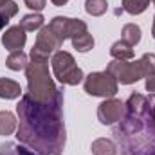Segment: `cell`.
Wrapping results in <instances>:
<instances>
[{
  "label": "cell",
  "instance_id": "1",
  "mask_svg": "<svg viewBox=\"0 0 155 155\" xmlns=\"http://www.w3.org/2000/svg\"><path fill=\"white\" fill-rule=\"evenodd\" d=\"M20 124L16 139L41 155H61L65 148L63 124V94L61 90L52 101L40 103L29 94L22 96L16 105Z\"/></svg>",
  "mask_w": 155,
  "mask_h": 155
},
{
  "label": "cell",
  "instance_id": "2",
  "mask_svg": "<svg viewBox=\"0 0 155 155\" xmlns=\"http://www.w3.org/2000/svg\"><path fill=\"white\" fill-rule=\"evenodd\" d=\"M114 139L123 155H155V123L152 112H126L114 128Z\"/></svg>",
  "mask_w": 155,
  "mask_h": 155
},
{
  "label": "cell",
  "instance_id": "3",
  "mask_svg": "<svg viewBox=\"0 0 155 155\" xmlns=\"http://www.w3.org/2000/svg\"><path fill=\"white\" fill-rule=\"evenodd\" d=\"M25 76H27V94L40 103L52 101L60 88H56L52 78L49 74V65L47 60H36L31 58V61L25 67Z\"/></svg>",
  "mask_w": 155,
  "mask_h": 155
},
{
  "label": "cell",
  "instance_id": "4",
  "mask_svg": "<svg viewBox=\"0 0 155 155\" xmlns=\"http://www.w3.org/2000/svg\"><path fill=\"white\" fill-rule=\"evenodd\" d=\"M52 71L54 76L58 78L60 83L63 85H78L83 81V71L76 65V60L71 52L67 51H56L52 56Z\"/></svg>",
  "mask_w": 155,
  "mask_h": 155
},
{
  "label": "cell",
  "instance_id": "5",
  "mask_svg": "<svg viewBox=\"0 0 155 155\" xmlns=\"http://www.w3.org/2000/svg\"><path fill=\"white\" fill-rule=\"evenodd\" d=\"M119 90V83L112 74L105 72H92L85 78V92L90 96L99 97H114Z\"/></svg>",
  "mask_w": 155,
  "mask_h": 155
},
{
  "label": "cell",
  "instance_id": "6",
  "mask_svg": "<svg viewBox=\"0 0 155 155\" xmlns=\"http://www.w3.org/2000/svg\"><path fill=\"white\" fill-rule=\"evenodd\" d=\"M107 72L112 74L121 85H130L144 78L139 61H128V60H112L107 67Z\"/></svg>",
  "mask_w": 155,
  "mask_h": 155
},
{
  "label": "cell",
  "instance_id": "7",
  "mask_svg": "<svg viewBox=\"0 0 155 155\" xmlns=\"http://www.w3.org/2000/svg\"><path fill=\"white\" fill-rule=\"evenodd\" d=\"M49 29L54 33V36L61 43L67 38H74L81 33H87V24L78 18H67V16H56L51 20Z\"/></svg>",
  "mask_w": 155,
  "mask_h": 155
},
{
  "label": "cell",
  "instance_id": "8",
  "mask_svg": "<svg viewBox=\"0 0 155 155\" xmlns=\"http://www.w3.org/2000/svg\"><path fill=\"white\" fill-rule=\"evenodd\" d=\"M63 43L54 36V33L49 29V25L41 27L36 36V41L31 49V58H36V60H47L56 49H60Z\"/></svg>",
  "mask_w": 155,
  "mask_h": 155
},
{
  "label": "cell",
  "instance_id": "9",
  "mask_svg": "<svg viewBox=\"0 0 155 155\" xmlns=\"http://www.w3.org/2000/svg\"><path fill=\"white\" fill-rule=\"evenodd\" d=\"M124 114H126V105L121 99H116V97H107L97 108V119H99L101 124L119 123Z\"/></svg>",
  "mask_w": 155,
  "mask_h": 155
},
{
  "label": "cell",
  "instance_id": "10",
  "mask_svg": "<svg viewBox=\"0 0 155 155\" xmlns=\"http://www.w3.org/2000/svg\"><path fill=\"white\" fill-rule=\"evenodd\" d=\"M25 40H27V35L25 31L20 27V25H15V27H9L4 35H2V43L4 47L13 52V51H22V47L25 45Z\"/></svg>",
  "mask_w": 155,
  "mask_h": 155
},
{
  "label": "cell",
  "instance_id": "11",
  "mask_svg": "<svg viewBox=\"0 0 155 155\" xmlns=\"http://www.w3.org/2000/svg\"><path fill=\"white\" fill-rule=\"evenodd\" d=\"M20 94H22L20 83L7 79V78H0V97L2 99H15V97H20Z\"/></svg>",
  "mask_w": 155,
  "mask_h": 155
},
{
  "label": "cell",
  "instance_id": "12",
  "mask_svg": "<svg viewBox=\"0 0 155 155\" xmlns=\"http://www.w3.org/2000/svg\"><path fill=\"white\" fill-rule=\"evenodd\" d=\"M110 54H112L114 60H132V58H134V49H132V45H128L126 41L119 40V41H116V43L110 47Z\"/></svg>",
  "mask_w": 155,
  "mask_h": 155
},
{
  "label": "cell",
  "instance_id": "13",
  "mask_svg": "<svg viewBox=\"0 0 155 155\" xmlns=\"http://www.w3.org/2000/svg\"><path fill=\"white\" fill-rule=\"evenodd\" d=\"M27 63H29L27 61V54L22 52V51H13L7 56V60H5V65L11 71H24L27 67Z\"/></svg>",
  "mask_w": 155,
  "mask_h": 155
},
{
  "label": "cell",
  "instance_id": "14",
  "mask_svg": "<svg viewBox=\"0 0 155 155\" xmlns=\"http://www.w3.org/2000/svg\"><path fill=\"white\" fill-rule=\"evenodd\" d=\"M121 40L126 41L128 45H137L139 40H141V27L135 25V24H126L121 31Z\"/></svg>",
  "mask_w": 155,
  "mask_h": 155
},
{
  "label": "cell",
  "instance_id": "15",
  "mask_svg": "<svg viewBox=\"0 0 155 155\" xmlns=\"http://www.w3.org/2000/svg\"><path fill=\"white\" fill-rule=\"evenodd\" d=\"M92 153L94 155H114L117 152L116 144L110 141V139H96L90 146Z\"/></svg>",
  "mask_w": 155,
  "mask_h": 155
},
{
  "label": "cell",
  "instance_id": "16",
  "mask_svg": "<svg viewBox=\"0 0 155 155\" xmlns=\"http://www.w3.org/2000/svg\"><path fill=\"white\" fill-rule=\"evenodd\" d=\"M16 130V117L7 110L0 112V135H11Z\"/></svg>",
  "mask_w": 155,
  "mask_h": 155
},
{
  "label": "cell",
  "instance_id": "17",
  "mask_svg": "<svg viewBox=\"0 0 155 155\" xmlns=\"http://www.w3.org/2000/svg\"><path fill=\"white\" fill-rule=\"evenodd\" d=\"M20 27L27 33V31H36L43 27V16L40 13H33V15H25L20 20Z\"/></svg>",
  "mask_w": 155,
  "mask_h": 155
},
{
  "label": "cell",
  "instance_id": "18",
  "mask_svg": "<svg viewBox=\"0 0 155 155\" xmlns=\"http://www.w3.org/2000/svg\"><path fill=\"white\" fill-rule=\"evenodd\" d=\"M0 155H41L35 150H29L25 146L20 144H13V143H5L0 146Z\"/></svg>",
  "mask_w": 155,
  "mask_h": 155
},
{
  "label": "cell",
  "instance_id": "19",
  "mask_svg": "<svg viewBox=\"0 0 155 155\" xmlns=\"http://www.w3.org/2000/svg\"><path fill=\"white\" fill-rule=\"evenodd\" d=\"M72 45H74V49L79 51V52H87V51H90L92 47H94V38H92V35L87 31V33H81V35H78L72 38Z\"/></svg>",
  "mask_w": 155,
  "mask_h": 155
},
{
  "label": "cell",
  "instance_id": "20",
  "mask_svg": "<svg viewBox=\"0 0 155 155\" xmlns=\"http://www.w3.org/2000/svg\"><path fill=\"white\" fill-rule=\"evenodd\" d=\"M150 5V0H123V11L130 15H141Z\"/></svg>",
  "mask_w": 155,
  "mask_h": 155
},
{
  "label": "cell",
  "instance_id": "21",
  "mask_svg": "<svg viewBox=\"0 0 155 155\" xmlns=\"http://www.w3.org/2000/svg\"><path fill=\"white\" fill-rule=\"evenodd\" d=\"M107 9H108L107 0H87L85 2V11L92 16H101L107 13Z\"/></svg>",
  "mask_w": 155,
  "mask_h": 155
},
{
  "label": "cell",
  "instance_id": "22",
  "mask_svg": "<svg viewBox=\"0 0 155 155\" xmlns=\"http://www.w3.org/2000/svg\"><path fill=\"white\" fill-rule=\"evenodd\" d=\"M139 65H141L143 76H150V74H153L155 72V54L146 52V54L139 60Z\"/></svg>",
  "mask_w": 155,
  "mask_h": 155
},
{
  "label": "cell",
  "instance_id": "23",
  "mask_svg": "<svg viewBox=\"0 0 155 155\" xmlns=\"http://www.w3.org/2000/svg\"><path fill=\"white\" fill-rule=\"evenodd\" d=\"M0 11H2L7 18H13V16L18 13V5H16L13 0H0Z\"/></svg>",
  "mask_w": 155,
  "mask_h": 155
},
{
  "label": "cell",
  "instance_id": "24",
  "mask_svg": "<svg viewBox=\"0 0 155 155\" xmlns=\"http://www.w3.org/2000/svg\"><path fill=\"white\" fill-rule=\"evenodd\" d=\"M45 4H47V0H25V5L33 11H41L45 7Z\"/></svg>",
  "mask_w": 155,
  "mask_h": 155
},
{
  "label": "cell",
  "instance_id": "25",
  "mask_svg": "<svg viewBox=\"0 0 155 155\" xmlns=\"http://www.w3.org/2000/svg\"><path fill=\"white\" fill-rule=\"evenodd\" d=\"M146 90L148 92H155V72L153 74H150V76H146Z\"/></svg>",
  "mask_w": 155,
  "mask_h": 155
},
{
  "label": "cell",
  "instance_id": "26",
  "mask_svg": "<svg viewBox=\"0 0 155 155\" xmlns=\"http://www.w3.org/2000/svg\"><path fill=\"white\" fill-rule=\"evenodd\" d=\"M7 24H9V18H7V16H5V15L0 11V31H2V29L7 25Z\"/></svg>",
  "mask_w": 155,
  "mask_h": 155
},
{
  "label": "cell",
  "instance_id": "27",
  "mask_svg": "<svg viewBox=\"0 0 155 155\" xmlns=\"http://www.w3.org/2000/svg\"><path fill=\"white\" fill-rule=\"evenodd\" d=\"M51 2H52L54 5H58V7H60V5H65V4H67L69 0H51Z\"/></svg>",
  "mask_w": 155,
  "mask_h": 155
},
{
  "label": "cell",
  "instance_id": "28",
  "mask_svg": "<svg viewBox=\"0 0 155 155\" xmlns=\"http://www.w3.org/2000/svg\"><path fill=\"white\" fill-rule=\"evenodd\" d=\"M152 119H153V123H155V103H153V107H152Z\"/></svg>",
  "mask_w": 155,
  "mask_h": 155
},
{
  "label": "cell",
  "instance_id": "29",
  "mask_svg": "<svg viewBox=\"0 0 155 155\" xmlns=\"http://www.w3.org/2000/svg\"><path fill=\"white\" fill-rule=\"evenodd\" d=\"M152 36L155 38V18H153V27H152Z\"/></svg>",
  "mask_w": 155,
  "mask_h": 155
},
{
  "label": "cell",
  "instance_id": "30",
  "mask_svg": "<svg viewBox=\"0 0 155 155\" xmlns=\"http://www.w3.org/2000/svg\"><path fill=\"white\" fill-rule=\"evenodd\" d=\"M153 4H155V0H153Z\"/></svg>",
  "mask_w": 155,
  "mask_h": 155
}]
</instances>
